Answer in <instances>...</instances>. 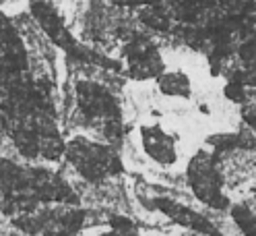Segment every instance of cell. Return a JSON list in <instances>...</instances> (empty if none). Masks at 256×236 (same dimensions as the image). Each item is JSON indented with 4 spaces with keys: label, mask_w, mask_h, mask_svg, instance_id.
Returning <instances> with one entry per match:
<instances>
[{
    "label": "cell",
    "mask_w": 256,
    "mask_h": 236,
    "mask_svg": "<svg viewBox=\"0 0 256 236\" xmlns=\"http://www.w3.org/2000/svg\"><path fill=\"white\" fill-rule=\"evenodd\" d=\"M64 151L74 174L85 182H108L122 172V157L110 145L85 135H74Z\"/></svg>",
    "instance_id": "6da1fadb"
},
{
    "label": "cell",
    "mask_w": 256,
    "mask_h": 236,
    "mask_svg": "<svg viewBox=\"0 0 256 236\" xmlns=\"http://www.w3.org/2000/svg\"><path fill=\"white\" fill-rule=\"evenodd\" d=\"M186 178L192 195L211 209H228L232 203L223 193V174L219 168V155L215 151L200 149L190 157L186 166Z\"/></svg>",
    "instance_id": "7a4b0ae2"
},
{
    "label": "cell",
    "mask_w": 256,
    "mask_h": 236,
    "mask_svg": "<svg viewBox=\"0 0 256 236\" xmlns=\"http://www.w3.org/2000/svg\"><path fill=\"white\" fill-rule=\"evenodd\" d=\"M138 137V147L145 153L149 160L162 168H170L178 162V141L176 137L166 131L159 122H149V124H140L136 129Z\"/></svg>",
    "instance_id": "3957f363"
},
{
    "label": "cell",
    "mask_w": 256,
    "mask_h": 236,
    "mask_svg": "<svg viewBox=\"0 0 256 236\" xmlns=\"http://www.w3.org/2000/svg\"><path fill=\"white\" fill-rule=\"evenodd\" d=\"M153 205L157 211H162L166 217H170L172 222L176 224H180L188 230H194L202 236H219L221 232L213 226V222L209 217H204L202 213L194 211L192 207L188 205H182V203L178 201H174L170 197H155L153 199Z\"/></svg>",
    "instance_id": "277c9868"
},
{
    "label": "cell",
    "mask_w": 256,
    "mask_h": 236,
    "mask_svg": "<svg viewBox=\"0 0 256 236\" xmlns=\"http://www.w3.org/2000/svg\"><path fill=\"white\" fill-rule=\"evenodd\" d=\"M157 89L166 98H180L188 100L192 96V81L188 73L176 69V71H164L157 77Z\"/></svg>",
    "instance_id": "5b68a950"
},
{
    "label": "cell",
    "mask_w": 256,
    "mask_h": 236,
    "mask_svg": "<svg viewBox=\"0 0 256 236\" xmlns=\"http://www.w3.org/2000/svg\"><path fill=\"white\" fill-rule=\"evenodd\" d=\"M230 215L244 236H256V215L246 203H236V205H232Z\"/></svg>",
    "instance_id": "8992f818"
},
{
    "label": "cell",
    "mask_w": 256,
    "mask_h": 236,
    "mask_svg": "<svg viewBox=\"0 0 256 236\" xmlns=\"http://www.w3.org/2000/svg\"><path fill=\"white\" fill-rule=\"evenodd\" d=\"M219 236H223V234H219Z\"/></svg>",
    "instance_id": "52a82bcc"
}]
</instances>
